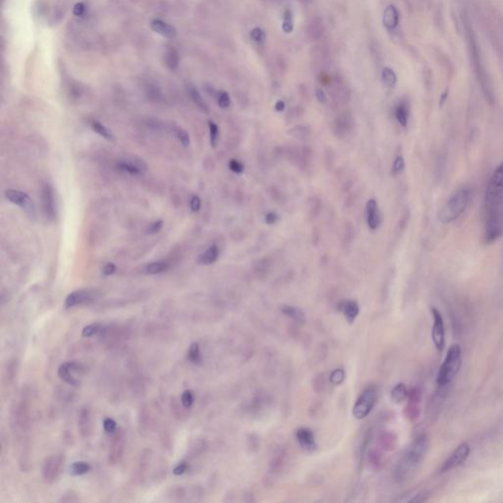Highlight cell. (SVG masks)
<instances>
[{"instance_id": "cell-1", "label": "cell", "mask_w": 503, "mask_h": 503, "mask_svg": "<svg viewBox=\"0 0 503 503\" xmlns=\"http://www.w3.org/2000/svg\"><path fill=\"white\" fill-rule=\"evenodd\" d=\"M428 450V439L427 435L419 436L398 462L394 471L395 479L402 482L411 478L421 466Z\"/></svg>"}, {"instance_id": "cell-2", "label": "cell", "mask_w": 503, "mask_h": 503, "mask_svg": "<svg viewBox=\"0 0 503 503\" xmlns=\"http://www.w3.org/2000/svg\"><path fill=\"white\" fill-rule=\"evenodd\" d=\"M471 197L469 188H461L443 204L438 211V220L442 223H450L459 218L466 210Z\"/></svg>"}, {"instance_id": "cell-3", "label": "cell", "mask_w": 503, "mask_h": 503, "mask_svg": "<svg viewBox=\"0 0 503 503\" xmlns=\"http://www.w3.org/2000/svg\"><path fill=\"white\" fill-rule=\"evenodd\" d=\"M485 207L487 211L499 210L503 205V162L493 171L485 190Z\"/></svg>"}, {"instance_id": "cell-4", "label": "cell", "mask_w": 503, "mask_h": 503, "mask_svg": "<svg viewBox=\"0 0 503 503\" xmlns=\"http://www.w3.org/2000/svg\"><path fill=\"white\" fill-rule=\"evenodd\" d=\"M461 361H462L461 348L458 344H454L449 348L448 352L446 354V357L437 373L436 382L439 386H445L452 381L460 370Z\"/></svg>"}, {"instance_id": "cell-5", "label": "cell", "mask_w": 503, "mask_h": 503, "mask_svg": "<svg viewBox=\"0 0 503 503\" xmlns=\"http://www.w3.org/2000/svg\"><path fill=\"white\" fill-rule=\"evenodd\" d=\"M502 234L503 216L500 209L488 211L484 230V242L486 244H491L499 239Z\"/></svg>"}, {"instance_id": "cell-6", "label": "cell", "mask_w": 503, "mask_h": 503, "mask_svg": "<svg viewBox=\"0 0 503 503\" xmlns=\"http://www.w3.org/2000/svg\"><path fill=\"white\" fill-rule=\"evenodd\" d=\"M377 393L375 388L371 387L366 389L361 396L357 399V401L353 408V415L356 419L361 420L366 418L372 411L375 402H376Z\"/></svg>"}, {"instance_id": "cell-7", "label": "cell", "mask_w": 503, "mask_h": 503, "mask_svg": "<svg viewBox=\"0 0 503 503\" xmlns=\"http://www.w3.org/2000/svg\"><path fill=\"white\" fill-rule=\"evenodd\" d=\"M471 452V446L467 442L458 445L440 468V473H446L461 466L466 462Z\"/></svg>"}, {"instance_id": "cell-8", "label": "cell", "mask_w": 503, "mask_h": 503, "mask_svg": "<svg viewBox=\"0 0 503 503\" xmlns=\"http://www.w3.org/2000/svg\"><path fill=\"white\" fill-rule=\"evenodd\" d=\"M432 318H433V326L431 331V337L435 348L441 352L444 348L445 342V329H444V322L440 312L436 308L430 309Z\"/></svg>"}, {"instance_id": "cell-9", "label": "cell", "mask_w": 503, "mask_h": 503, "mask_svg": "<svg viewBox=\"0 0 503 503\" xmlns=\"http://www.w3.org/2000/svg\"><path fill=\"white\" fill-rule=\"evenodd\" d=\"M119 170L127 172L130 175H142L148 170V165L144 159L139 156H126L117 162Z\"/></svg>"}, {"instance_id": "cell-10", "label": "cell", "mask_w": 503, "mask_h": 503, "mask_svg": "<svg viewBox=\"0 0 503 503\" xmlns=\"http://www.w3.org/2000/svg\"><path fill=\"white\" fill-rule=\"evenodd\" d=\"M5 198L10 202L17 204L23 209H25L30 215L34 216L36 214L35 202L24 192L9 189L5 191Z\"/></svg>"}, {"instance_id": "cell-11", "label": "cell", "mask_w": 503, "mask_h": 503, "mask_svg": "<svg viewBox=\"0 0 503 503\" xmlns=\"http://www.w3.org/2000/svg\"><path fill=\"white\" fill-rule=\"evenodd\" d=\"M42 199H43L44 210L46 212L47 217L51 221H53L56 217V203L53 194V189L50 184H46L43 187Z\"/></svg>"}, {"instance_id": "cell-12", "label": "cell", "mask_w": 503, "mask_h": 503, "mask_svg": "<svg viewBox=\"0 0 503 503\" xmlns=\"http://www.w3.org/2000/svg\"><path fill=\"white\" fill-rule=\"evenodd\" d=\"M366 216L368 226L372 231L377 230L381 224V213L375 199L369 200L366 204Z\"/></svg>"}, {"instance_id": "cell-13", "label": "cell", "mask_w": 503, "mask_h": 503, "mask_svg": "<svg viewBox=\"0 0 503 503\" xmlns=\"http://www.w3.org/2000/svg\"><path fill=\"white\" fill-rule=\"evenodd\" d=\"M94 300V294L88 290H77L69 294L65 300V308H72L78 305L88 304Z\"/></svg>"}, {"instance_id": "cell-14", "label": "cell", "mask_w": 503, "mask_h": 503, "mask_svg": "<svg viewBox=\"0 0 503 503\" xmlns=\"http://www.w3.org/2000/svg\"><path fill=\"white\" fill-rule=\"evenodd\" d=\"M296 437L300 445L304 448V450L308 452H313L316 450L317 444L314 433L311 429L306 428L298 429L296 432Z\"/></svg>"}, {"instance_id": "cell-15", "label": "cell", "mask_w": 503, "mask_h": 503, "mask_svg": "<svg viewBox=\"0 0 503 503\" xmlns=\"http://www.w3.org/2000/svg\"><path fill=\"white\" fill-rule=\"evenodd\" d=\"M78 365L74 363V362H68V363H65L63 365H61L58 369V376L59 377L65 381L66 383L70 384V385H74V386H77L79 385L80 381L76 378L74 376H73V372H76L78 370Z\"/></svg>"}, {"instance_id": "cell-16", "label": "cell", "mask_w": 503, "mask_h": 503, "mask_svg": "<svg viewBox=\"0 0 503 503\" xmlns=\"http://www.w3.org/2000/svg\"><path fill=\"white\" fill-rule=\"evenodd\" d=\"M382 23L388 31H392L397 28L399 24V12L394 5H388L385 8L382 16Z\"/></svg>"}, {"instance_id": "cell-17", "label": "cell", "mask_w": 503, "mask_h": 503, "mask_svg": "<svg viewBox=\"0 0 503 503\" xmlns=\"http://www.w3.org/2000/svg\"><path fill=\"white\" fill-rule=\"evenodd\" d=\"M61 459L57 456H52L47 459L44 466V476L47 480H53L60 473Z\"/></svg>"}, {"instance_id": "cell-18", "label": "cell", "mask_w": 503, "mask_h": 503, "mask_svg": "<svg viewBox=\"0 0 503 503\" xmlns=\"http://www.w3.org/2000/svg\"><path fill=\"white\" fill-rule=\"evenodd\" d=\"M338 309L343 314V316L345 317L346 321L349 324H352L355 322L360 312L358 304L352 300H345L340 303Z\"/></svg>"}, {"instance_id": "cell-19", "label": "cell", "mask_w": 503, "mask_h": 503, "mask_svg": "<svg viewBox=\"0 0 503 503\" xmlns=\"http://www.w3.org/2000/svg\"><path fill=\"white\" fill-rule=\"evenodd\" d=\"M151 27V29L155 33L161 35L162 37H164L166 39H170L171 40V39L176 38V29L174 27L169 25V24H166V23L160 21V20H154V21H152Z\"/></svg>"}, {"instance_id": "cell-20", "label": "cell", "mask_w": 503, "mask_h": 503, "mask_svg": "<svg viewBox=\"0 0 503 503\" xmlns=\"http://www.w3.org/2000/svg\"><path fill=\"white\" fill-rule=\"evenodd\" d=\"M219 257V250L216 245L209 246L198 257V264L202 266H209L214 264Z\"/></svg>"}, {"instance_id": "cell-21", "label": "cell", "mask_w": 503, "mask_h": 503, "mask_svg": "<svg viewBox=\"0 0 503 503\" xmlns=\"http://www.w3.org/2000/svg\"><path fill=\"white\" fill-rule=\"evenodd\" d=\"M281 313L294 322H297L300 324H304L306 322V315H305L304 311L298 307L283 306L281 308Z\"/></svg>"}, {"instance_id": "cell-22", "label": "cell", "mask_w": 503, "mask_h": 503, "mask_svg": "<svg viewBox=\"0 0 503 503\" xmlns=\"http://www.w3.org/2000/svg\"><path fill=\"white\" fill-rule=\"evenodd\" d=\"M187 93H188L189 97L191 98V100L194 101V103L201 109V111H203L204 113L209 112V108H208L206 102L202 99L200 92L198 91V89H196L195 86L188 85L187 86Z\"/></svg>"}, {"instance_id": "cell-23", "label": "cell", "mask_w": 503, "mask_h": 503, "mask_svg": "<svg viewBox=\"0 0 503 503\" xmlns=\"http://www.w3.org/2000/svg\"><path fill=\"white\" fill-rule=\"evenodd\" d=\"M394 115L399 123V125L402 127H406L408 125V120H409V105L406 101L399 102L395 109H394Z\"/></svg>"}, {"instance_id": "cell-24", "label": "cell", "mask_w": 503, "mask_h": 503, "mask_svg": "<svg viewBox=\"0 0 503 503\" xmlns=\"http://www.w3.org/2000/svg\"><path fill=\"white\" fill-rule=\"evenodd\" d=\"M169 264L166 262H154L144 267L143 273L146 275H159L168 270Z\"/></svg>"}, {"instance_id": "cell-25", "label": "cell", "mask_w": 503, "mask_h": 503, "mask_svg": "<svg viewBox=\"0 0 503 503\" xmlns=\"http://www.w3.org/2000/svg\"><path fill=\"white\" fill-rule=\"evenodd\" d=\"M381 79L383 84L387 88H394L396 83H397V76L395 72L389 68V67H384L382 72H381Z\"/></svg>"}, {"instance_id": "cell-26", "label": "cell", "mask_w": 503, "mask_h": 503, "mask_svg": "<svg viewBox=\"0 0 503 503\" xmlns=\"http://www.w3.org/2000/svg\"><path fill=\"white\" fill-rule=\"evenodd\" d=\"M407 397V388L404 383H398L391 390V400L396 404L403 402Z\"/></svg>"}, {"instance_id": "cell-27", "label": "cell", "mask_w": 503, "mask_h": 503, "mask_svg": "<svg viewBox=\"0 0 503 503\" xmlns=\"http://www.w3.org/2000/svg\"><path fill=\"white\" fill-rule=\"evenodd\" d=\"M90 470H91V466L89 463L79 461V462H74L70 466L69 473L72 476H82V475L87 474Z\"/></svg>"}, {"instance_id": "cell-28", "label": "cell", "mask_w": 503, "mask_h": 503, "mask_svg": "<svg viewBox=\"0 0 503 503\" xmlns=\"http://www.w3.org/2000/svg\"><path fill=\"white\" fill-rule=\"evenodd\" d=\"M91 126H92V129L96 133H98L100 136L103 137L104 139H106L108 141H113L115 139V137H114L113 133L111 132V130H109L107 127L102 125L99 121H93L91 123Z\"/></svg>"}, {"instance_id": "cell-29", "label": "cell", "mask_w": 503, "mask_h": 503, "mask_svg": "<svg viewBox=\"0 0 503 503\" xmlns=\"http://www.w3.org/2000/svg\"><path fill=\"white\" fill-rule=\"evenodd\" d=\"M165 64L166 66L171 69L175 70L179 66V54L175 50L171 49L168 50L165 53Z\"/></svg>"}, {"instance_id": "cell-30", "label": "cell", "mask_w": 503, "mask_h": 503, "mask_svg": "<svg viewBox=\"0 0 503 503\" xmlns=\"http://www.w3.org/2000/svg\"><path fill=\"white\" fill-rule=\"evenodd\" d=\"M282 30L286 34H291L294 30V23H293V15L292 12L289 9H286L283 14V23H282Z\"/></svg>"}, {"instance_id": "cell-31", "label": "cell", "mask_w": 503, "mask_h": 503, "mask_svg": "<svg viewBox=\"0 0 503 503\" xmlns=\"http://www.w3.org/2000/svg\"><path fill=\"white\" fill-rule=\"evenodd\" d=\"M208 127H209L210 145H211L212 148H216L217 145H218V143H219V137H220L219 128H218V126L216 125L215 123H213L212 121L208 122Z\"/></svg>"}, {"instance_id": "cell-32", "label": "cell", "mask_w": 503, "mask_h": 503, "mask_svg": "<svg viewBox=\"0 0 503 503\" xmlns=\"http://www.w3.org/2000/svg\"><path fill=\"white\" fill-rule=\"evenodd\" d=\"M188 359L194 364H200L201 362L200 345L196 342L192 343L188 351Z\"/></svg>"}, {"instance_id": "cell-33", "label": "cell", "mask_w": 503, "mask_h": 503, "mask_svg": "<svg viewBox=\"0 0 503 503\" xmlns=\"http://www.w3.org/2000/svg\"><path fill=\"white\" fill-rule=\"evenodd\" d=\"M173 131H174V134H175L177 139L180 141V143L184 147H188L190 145V136L184 129H182L180 127H175Z\"/></svg>"}, {"instance_id": "cell-34", "label": "cell", "mask_w": 503, "mask_h": 503, "mask_svg": "<svg viewBox=\"0 0 503 503\" xmlns=\"http://www.w3.org/2000/svg\"><path fill=\"white\" fill-rule=\"evenodd\" d=\"M250 38L254 42L256 43H259V44H263L267 38V35L265 33L264 30H262L261 28L257 27V28H254L250 32Z\"/></svg>"}, {"instance_id": "cell-35", "label": "cell", "mask_w": 503, "mask_h": 503, "mask_svg": "<svg viewBox=\"0 0 503 503\" xmlns=\"http://www.w3.org/2000/svg\"><path fill=\"white\" fill-rule=\"evenodd\" d=\"M216 98H217V103H218V106L220 108H228L231 104V101H230V97L228 95V93L225 92V91H219L216 95Z\"/></svg>"}, {"instance_id": "cell-36", "label": "cell", "mask_w": 503, "mask_h": 503, "mask_svg": "<svg viewBox=\"0 0 503 503\" xmlns=\"http://www.w3.org/2000/svg\"><path fill=\"white\" fill-rule=\"evenodd\" d=\"M345 378V373L342 369L334 370L330 375V382L334 385H339L343 382Z\"/></svg>"}, {"instance_id": "cell-37", "label": "cell", "mask_w": 503, "mask_h": 503, "mask_svg": "<svg viewBox=\"0 0 503 503\" xmlns=\"http://www.w3.org/2000/svg\"><path fill=\"white\" fill-rule=\"evenodd\" d=\"M228 166H229V169L232 172H234L235 174H238V175L242 174L244 172V170H245V165L241 161H239L237 159H234V158L230 159V161L228 163Z\"/></svg>"}, {"instance_id": "cell-38", "label": "cell", "mask_w": 503, "mask_h": 503, "mask_svg": "<svg viewBox=\"0 0 503 503\" xmlns=\"http://www.w3.org/2000/svg\"><path fill=\"white\" fill-rule=\"evenodd\" d=\"M194 400H195V397H194V393L192 390L187 389L182 393L181 401L185 408H190L193 405Z\"/></svg>"}, {"instance_id": "cell-39", "label": "cell", "mask_w": 503, "mask_h": 503, "mask_svg": "<svg viewBox=\"0 0 503 503\" xmlns=\"http://www.w3.org/2000/svg\"><path fill=\"white\" fill-rule=\"evenodd\" d=\"M404 168H405L404 157L402 155H399L394 159V162L392 165V172L394 175H398V174L402 173Z\"/></svg>"}, {"instance_id": "cell-40", "label": "cell", "mask_w": 503, "mask_h": 503, "mask_svg": "<svg viewBox=\"0 0 503 503\" xmlns=\"http://www.w3.org/2000/svg\"><path fill=\"white\" fill-rule=\"evenodd\" d=\"M100 330V326L97 325V324H94V325H90L88 327H85L82 331V336L83 337H91L93 335H95L97 332H99Z\"/></svg>"}, {"instance_id": "cell-41", "label": "cell", "mask_w": 503, "mask_h": 503, "mask_svg": "<svg viewBox=\"0 0 503 503\" xmlns=\"http://www.w3.org/2000/svg\"><path fill=\"white\" fill-rule=\"evenodd\" d=\"M103 428L106 432H113L116 428V422L111 418H106L103 421Z\"/></svg>"}, {"instance_id": "cell-42", "label": "cell", "mask_w": 503, "mask_h": 503, "mask_svg": "<svg viewBox=\"0 0 503 503\" xmlns=\"http://www.w3.org/2000/svg\"><path fill=\"white\" fill-rule=\"evenodd\" d=\"M201 201L198 196H193L190 200V208L193 212H197L201 209Z\"/></svg>"}, {"instance_id": "cell-43", "label": "cell", "mask_w": 503, "mask_h": 503, "mask_svg": "<svg viewBox=\"0 0 503 503\" xmlns=\"http://www.w3.org/2000/svg\"><path fill=\"white\" fill-rule=\"evenodd\" d=\"M188 468H189V465H188V463H187V462H181L180 464H178V465H177L176 467H175V469L173 470V474H174L175 476L183 475V474L187 471V469H188Z\"/></svg>"}, {"instance_id": "cell-44", "label": "cell", "mask_w": 503, "mask_h": 503, "mask_svg": "<svg viewBox=\"0 0 503 503\" xmlns=\"http://www.w3.org/2000/svg\"><path fill=\"white\" fill-rule=\"evenodd\" d=\"M278 220H279V215L277 213H276V212H273V211L268 212L266 214V216H265V221L268 224H275V223H277Z\"/></svg>"}, {"instance_id": "cell-45", "label": "cell", "mask_w": 503, "mask_h": 503, "mask_svg": "<svg viewBox=\"0 0 503 503\" xmlns=\"http://www.w3.org/2000/svg\"><path fill=\"white\" fill-rule=\"evenodd\" d=\"M163 227V221L162 220H157V221H154L153 223H151V225L148 228V232L151 233V234H154V233H157L159 232Z\"/></svg>"}, {"instance_id": "cell-46", "label": "cell", "mask_w": 503, "mask_h": 503, "mask_svg": "<svg viewBox=\"0 0 503 503\" xmlns=\"http://www.w3.org/2000/svg\"><path fill=\"white\" fill-rule=\"evenodd\" d=\"M116 271V266L112 263H108L106 264L103 269H102V274L105 276V277H108V276H111L115 273Z\"/></svg>"}, {"instance_id": "cell-47", "label": "cell", "mask_w": 503, "mask_h": 503, "mask_svg": "<svg viewBox=\"0 0 503 503\" xmlns=\"http://www.w3.org/2000/svg\"><path fill=\"white\" fill-rule=\"evenodd\" d=\"M316 98L318 99V101H320L321 103H326V102H327V95L324 92V90H322L321 88H317L316 89Z\"/></svg>"}, {"instance_id": "cell-48", "label": "cell", "mask_w": 503, "mask_h": 503, "mask_svg": "<svg viewBox=\"0 0 503 503\" xmlns=\"http://www.w3.org/2000/svg\"><path fill=\"white\" fill-rule=\"evenodd\" d=\"M85 11V6L83 3H77L73 9V13L77 16H81Z\"/></svg>"}, {"instance_id": "cell-49", "label": "cell", "mask_w": 503, "mask_h": 503, "mask_svg": "<svg viewBox=\"0 0 503 503\" xmlns=\"http://www.w3.org/2000/svg\"><path fill=\"white\" fill-rule=\"evenodd\" d=\"M285 102L283 101H277L276 105H275V108L277 110V112H282L285 110Z\"/></svg>"}, {"instance_id": "cell-50", "label": "cell", "mask_w": 503, "mask_h": 503, "mask_svg": "<svg viewBox=\"0 0 503 503\" xmlns=\"http://www.w3.org/2000/svg\"><path fill=\"white\" fill-rule=\"evenodd\" d=\"M448 93H449V92H448V90L446 89V90L444 91V93L441 95V97H440V101H439V105H440V106H442V105L444 104V102L446 101V99L448 98Z\"/></svg>"}]
</instances>
